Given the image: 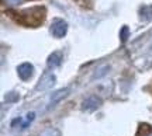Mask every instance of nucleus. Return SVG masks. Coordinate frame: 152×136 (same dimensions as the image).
Here are the masks:
<instances>
[{
	"instance_id": "3",
	"label": "nucleus",
	"mask_w": 152,
	"mask_h": 136,
	"mask_svg": "<svg viewBox=\"0 0 152 136\" xmlns=\"http://www.w3.org/2000/svg\"><path fill=\"white\" fill-rule=\"evenodd\" d=\"M31 75H33V66L30 63H23V65L18 66V76L21 77L23 80L30 79Z\"/></svg>"
},
{
	"instance_id": "2",
	"label": "nucleus",
	"mask_w": 152,
	"mask_h": 136,
	"mask_svg": "<svg viewBox=\"0 0 152 136\" xmlns=\"http://www.w3.org/2000/svg\"><path fill=\"white\" fill-rule=\"evenodd\" d=\"M54 80H55L54 75H49V73L44 75V77L41 79V83L37 86V90H47V88H49L54 84Z\"/></svg>"
},
{
	"instance_id": "9",
	"label": "nucleus",
	"mask_w": 152,
	"mask_h": 136,
	"mask_svg": "<svg viewBox=\"0 0 152 136\" xmlns=\"http://www.w3.org/2000/svg\"><path fill=\"white\" fill-rule=\"evenodd\" d=\"M34 116H35V114H34V112H31V114H28V116H27V121H28V122H31V121L34 119Z\"/></svg>"
},
{
	"instance_id": "1",
	"label": "nucleus",
	"mask_w": 152,
	"mask_h": 136,
	"mask_svg": "<svg viewBox=\"0 0 152 136\" xmlns=\"http://www.w3.org/2000/svg\"><path fill=\"white\" fill-rule=\"evenodd\" d=\"M66 30H68L66 22L64 21V20H56V21H54L52 27H51V33H52L54 37L61 38V37H64L66 34Z\"/></svg>"
},
{
	"instance_id": "4",
	"label": "nucleus",
	"mask_w": 152,
	"mask_h": 136,
	"mask_svg": "<svg viewBox=\"0 0 152 136\" xmlns=\"http://www.w3.org/2000/svg\"><path fill=\"white\" fill-rule=\"evenodd\" d=\"M99 104H100V100L97 97H90V98H87V100H85L82 108L85 109V111H93V109H96L99 107Z\"/></svg>"
},
{
	"instance_id": "10",
	"label": "nucleus",
	"mask_w": 152,
	"mask_h": 136,
	"mask_svg": "<svg viewBox=\"0 0 152 136\" xmlns=\"http://www.w3.org/2000/svg\"><path fill=\"white\" fill-rule=\"evenodd\" d=\"M9 1H11V3H18V1H21V0H9Z\"/></svg>"
},
{
	"instance_id": "6",
	"label": "nucleus",
	"mask_w": 152,
	"mask_h": 136,
	"mask_svg": "<svg viewBox=\"0 0 152 136\" xmlns=\"http://www.w3.org/2000/svg\"><path fill=\"white\" fill-rule=\"evenodd\" d=\"M68 91H69L68 88H64V90H58L56 93H54L52 97H51V105H54L55 103H58L62 97H66V95H68Z\"/></svg>"
},
{
	"instance_id": "11",
	"label": "nucleus",
	"mask_w": 152,
	"mask_h": 136,
	"mask_svg": "<svg viewBox=\"0 0 152 136\" xmlns=\"http://www.w3.org/2000/svg\"><path fill=\"white\" fill-rule=\"evenodd\" d=\"M148 136H152V133H149V135H148Z\"/></svg>"
},
{
	"instance_id": "8",
	"label": "nucleus",
	"mask_w": 152,
	"mask_h": 136,
	"mask_svg": "<svg viewBox=\"0 0 152 136\" xmlns=\"http://www.w3.org/2000/svg\"><path fill=\"white\" fill-rule=\"evenodd\" d=\"M127 35H128V27H123L121 33H120V37H121V41H123V42L127 41Z\"/></svg>"
},
{
	"instance_id": "5",
	"label": "nucleus",
	"mask_w": 152,
	"mask_h": 136,
	"mask_svg": "<svg viewBox=\"0 0 152 136\" xmlns=\"http://www.w3.org/2000/svg\"><path fill=\"white\" fill-rule=\"evenodd\" d=\"M61 62H62V54L61 52H54V54L49 56L48 66L49 67H56V66L61 65Z\"/></svg>"
},
{
	"instance_id": "7",
	"label": "nucleus",
	"mask_w": 152,
	"mask_h": 136,
	"mask_svg": "<svg viewBox=\"0 0 152 136\" xmlns=\"http://www.w3.org/2000/svg\"><path fill=\"white\" fill-rule=\"evenodd\" d=\"M41 136H61V133H59L58 129H52V128H51V129H48V131L44 132Z\"/></svg>"
}]
</instances>
